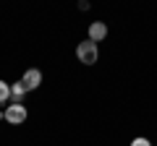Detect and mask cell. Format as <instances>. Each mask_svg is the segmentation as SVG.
Here are the masks:
<instances>
[{
	"instance_id": "cell-1",
	"label": "cell",
	"mask_w": 157,
	"mask_h": 146,
	"mask_svg": "<svg viewBox=\"0 0 157 146\" xmlns=\"http://www.w3.org/2000/svg\"><path fill=\"white\" fill-rule=\"evenodd\" d=\"M76 57L84 65H94L97 57H100V50H97V45L92 39H84V42H78V47H76Z\"/></svg>"
},
{
	"instance_id": "cell-6",
	"label": "cell",
	"mask_w": 157,
	"mask_h": 146,
	"mask_svg": "<svg viewBox=\"0 0 157 146\" xmlns=\"http://www.w3.org/2000/svg\"><path fill=\"white\" fill-rule=\"evenodd\" d=\"M11 102V84L0 81V104H8Z\"/></svg>"
},
{
	"instance_id": "cell-3",
	"label": "cell",
	"mask_w": 157,
	"mask_h": 146,
	"mask_svg": "<svg viewBox=\"0 0 157 146\" xmlns=\"http://www.w3.org/2000/svg\"><path fill=\"white\" fill-rule=\"evenodd\" d=\"M21 84H24V89H26V91L37 89V86L42 84V71H37V68H29V71L24 73V78H21Z\"/></svg>"
},
{
	"instance_id": "cell-7",
	"label": "cell",
	"mask_w": 157,
	"mask_h": 146,
	"mask_svg": "<svg viewBox=\"0 0 157 146\" xmlns=\"http://www.w3.org/2000/svg\"><path fill=\"white\" fill-rule=\"evenodd\" d=\"M131 146H152V144H149V138H134Z\"/></svg>"
},
{
	"instance_id": "cell-5",
	"label": "cell",
	"mask_w": 157,
	"mask_h": 146,
	"mask_svg": "<svg viewBox=\"0 0 157 146\" xmlns=\"http://www.w3.org/2000/svg\"><path fill=\"white\" fill-rule=\"evenodd\" d=\"M24 94H26V89H24L21 81L11 84V104H24Z\"/></svg>"
},
{
	"instance_id": "cell-2",
	"label": "cell",
	"mask_w": 157,
	"mask_h": 146,
	"mask_svg": "<svg viewBox=\"0 0 157 146\" xmlns=\"http://www.w3.org/2000/svg\"><path fill=\"white\" fill-rule=\"evenodd\" d=\"M26 118H29V110L24 104H8L6 107V120L11 125H21Z\"/></svg>"
},
{
	"instance_id": "cell-4",
	"label": "cell",
	"mask_w": 157,
	"mask_h": 146,
	"mask_svg": "<svg viewBox=\"0 0 157 146\" xmlns=\"http://www.w3.org/2000/svg\"><path fill=\"white\" fill-rule=\"evenodd\" d=\"M105 37H107V26H105L102 21H94V24H89V39L94 42V45H97V42H102Z\"/></svg>"
}]
</instances>
